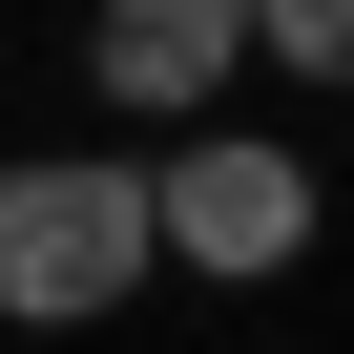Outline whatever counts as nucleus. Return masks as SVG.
Returning <instances> with one entry per match:
<instances>
[{
  "label": "nucleus",
  "instance_id": "f257e3e1",
  "mask_svg": "<svg viewBox=\"0 0 354 354\" xmlns=\"http://www.w3.org/2000/svg\"><path fill=\"white\" fill-rule=\"evenodd\" d=\"M146 292V146H21L0 167V333H104Z\"/></svg>",
  "mask_w": 354,
  "mask_h": 354
},
{
  "label": "nucleus",
  "instance_id": "f03ea898",
  "mask_svg": "<svg viewBox=\"0 0 354 354\" xmlns=\"http://www.w3.org/2000/svg\"><path fill=\"white\" fill-rule=\"evenodd\" d=\"M146 271H209V292L313 271V146H250V125L146 146Z\"/></svg>",
  "mask_w": 354,
  "mask_h": 354
},
{
  "label": "nucleus",
  "instance_id": "7ed1b4c3",
  "mask_svg": "<svg viewBox=\"0 0 354 354\" xmlns=\"http://www.w3.org/2000/svg\"><path fill=\"white\" fill-rule=\"evenodd\" d=\"M230 63H250V0H84V84L125 125H209Z\"/></svg>",
  "mask_w": 354,
  "mask_h": 354
},
{
  "label": "nucleus",
  "instance_id": "20e7f679",
  "mask_svg": "<svg viewBox=\"0 0 354 354\" xmlns=\"http://www.w3.org/2000/svg\"><path fill=\"white\" fill-rule=\"evenodd\" d=\"M250 42H271L292 84H354V0H250Z\"/></svg>",
  "mask_w": 354,
  "mask_h": 354
}]
</instances>
